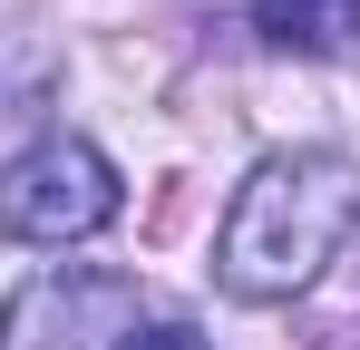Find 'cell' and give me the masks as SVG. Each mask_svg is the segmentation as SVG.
Wrapping results in <instances>:
<instances>
[{
	"instance_id": "obj_1",
	"label": "cell",
	"mask_w": 360,
	"mask_h": 350,
	"mask_svg": "<svg viewBox=\"0 0 360 350\" xmlns=\"http://www.w3.org/2000/svg\"><path fill=\"white\" fill-rule=\"evenodd\" d=\"M360 233V166L331 146H292L263 156L224 205L214 233V283L234 302H292L331 273V253Z\"/></svg>"
},
{
	"instance_id": "obj_2",
	"label": "cell",
	"mask_w": 360,
	"mask_h": 350,
	"mask_svg": "<svg viewBox=\"0 0 360 350\" xmlns=\"http://www.w3.org/2000/svg\"><path fill=\"white\" fill-rule=\"evenodd\" d=\"M117 224V166L88 146V136H39L30 156L0 166V233L10 243H88V233Z\"/></svg>"
},
{
	"instance_id": "obj_3",
	"label": "cell",
	"mask_w": 360,
	"mask_h": 350,
	"mask_svg": "<svg viewBox=\"0 0 360 350\" xmlns=\"http://www.w3.org/2000/svg\"><path fill=\"white\" fill-rule=\"evenodd\" d=\"M136 331V283L117 273H88V263H49L10 292L0 311V341L10 350H117Z\"/></svg>"
},
{
	"instance_id": "obj_4",
	"label": "cell",
	"mask_w": 360,
	"mask_h": 350,
	"mask_svg": "<svg viewBox=\"0 0 360 350\" xmlns=\"http://www.w3.org/2000/svg\"><path fill=\"white\" fill-rule=\"evenodd\" d=\"M253 30H263L273 49L321 58V49H341L360 30V0H253Z\"/></svg>"
},
{
	"instance_id": "obj_5",
	"label": "cell",
	"mask_w": 360,
	"mask_h": 350,
	"mask_svg": "<svg viewBox=\"0 0 360 350\" xmlns=\"http://www.w3.org/2000/svg\"><path fill=\"white\" fill-rule=\"evenodd\" d=\"M117 350H205V331H185V321H136Z\"/></svg>"
}]
</instances>
